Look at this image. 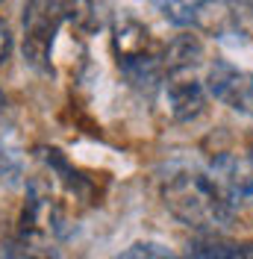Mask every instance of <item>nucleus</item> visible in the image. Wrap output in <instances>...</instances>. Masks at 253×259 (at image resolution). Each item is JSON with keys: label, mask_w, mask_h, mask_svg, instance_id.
Returning a JSON list of instances; mask_svg holds the SVG:
<instances>
[{"label": "nucleus", "mask_w": 253, "mask_h": 259, "mask_svg": "<svg viewBox=\"0 0 253 259\" xmlns=\"http://www.w3.org/2000/svg\"><path fill=\"white\" fill-rule=\"evenodd\" d=\"M162 203L180 224L197 230L200 236L221 233L233 221V206L206 177V171L197 168L171 171L162 183Z\"/></svg>", "instance_id": "nucleus-1"}, {"label": "nucleus", "mask_w": 253, "mask_h": 259, "mask_svg": "<svg viewBox=\"0 0 253 259\" xmlns=\"http://www.w3.org/2000/svg\"><path fill=\"white\" fill-rule=\"evenodd\" d=\"M62 3L59 0H27L24 3V59L35 71L48 74L50 71V50L56 41V32L62 27Z\"/></svg>", "instance_id": "nucleus-2"}, {"label": "nucleus", "mask_w": 253, "mask_h": 259, "mask_svg": "<svg viewBox=\"0 0 253 259\" xmlns=\"http://www.w3.org/2000/svg\"><path fill=\"white\" fill-rule=\"evenodd\" d=\"M203 89L206 95H212L227 109L244 115V118H253V74L250 71L227 62V59H215L206 68Z\"/></svg>", "instance_id": "nucleus-3"}, {"label": "nucleus", "mask_w": 253, "mask_h": 259, "mask_svg": "<svg viewBox=\"0 0 253 259\" xmlns=\"http://www.w3.org/2000/svg\"><path fill=\"white\" fill-rule=\"evenodd\" d=\"M206 177L215 183V189L224 194V200L236 209V203L253 200V153H236L221 150L206 165Z\"/></svg>", "instance_id": "nucleus-4"}, {"label": "nucleus", "mask_w": 253, "mask_h": 259, "mask_svg": "<svg viewBox=\"0 0 253 259\" xmlns=\"http://www.w3.org/2000/svg\"><path fill=\"white\" fill-rule=\"evenodd\" d=\"M162 89H165V103L174 121L186 124L203 115L206 106V89L203 82L194 77V71H174L162 77Z\"/></svg>", "instance_id": "nucleus-5"}, {"label": "nucleus", "mask_w": 253, "mask_h": 259, "mask_svg": "<svg viewBox=\"0 0 253 259\" xmlns=\"http://www.w3.org/2000/svg\"><path fill=\"white\" fill-rule=\"evenodd\" d=\"M159 59H162V77L174 71H194L203 59V41L191 32H183L162 48Z\"/></svg>", "instance_id": "nucleus-6"}, {"label": "nucleus", "mask_w": 253, "mask_h": 259, "mask_svg": "<svg viewBox=\"0 0 253 259\" xmlns=\"http://www.w3.org/2000/svg\"><path fill=\"white\" fill-rule=\"evenodd\" d=\"M189 259H253V242H230L221 233H209L189 244Z\"/></svg>", "instance_id": "nucleus-7"}, {"label": "nucleus", "mask_w": 253, "mask_h": 259, "mask_svg": "<svg viewBox=\"0 0 253 259\" xmlns=\"http://www.w3.org/2000/svg\"><path fill=\"white\" fill-rule=\"evenodd\" d=\"M59 3H62V18L79 35H95L103 30L106 15L100 0H59Z\"/></svg>", "instance_id": "nucleus-8"}, {"label": "nucleus", "mask_w": 253, "mask_h": 259, "mask_svg": "<svg viewBox=\"0 0 253 259\" xmlns=\"http://www.w3.org/2000/svg\"><path fill=\"white\" fill-rule=\"evenodd\" d=\"M21 180H24V150L12 139H0V183L12 189L21 186Z\"/></svg>", "instance_id": "nucleus-9"}, {"label": "nucleus", "mask_w": 253, "mask_h": 259, "mask_svg": "<svg viewBox=\"0 0 253 259\" xmlns=\"http://www.w3.org/2000/svg\"><path fill=\"white\" fill-rule=\"evenodd\" d=\"M159 12L177 27H194V0H159Z\"/></svg>", "instance_id": "nucleus-10"}, {"label": "nucleus", "mask_w": 253, "mask_h": 259, "mask_svg": "<svg viewBox=\"0 0 253 259\" xmlns=\"http://www.w3.org/2000/svg\"><path fill=\"white\" fill-rule=\"evenodd\" d=\"M118 259H177V253H171L168 247H162L156 242H139L133 247H126Z\"/></svg>", "instance_id": "nucleus-11"}, {"label": "nucleus", "mask_w": 253, "mask_h": 259, "mask_svg": "<svg viewBox=\"0 0 253 259\" xmlns=\"http://www.w3.org/2000/svg\"><path fill=\"white\" fill-rule=\"evenodd\" d=\"M9 56H12V32H9V24L0 18V65H6Z\"/></svg>", "instance_id": "nucleus-12"}, {"label": "nucleus", "mask_w": 253, "mask_h": 259, "mask_svg": "<svg viewBox=\"0 0 253 259\" xmlns=\"http://www.w3.org/2000/svg\"><path fill=\"white\" fill-rule=\"evenodd\" d=\"M0 259H21V256L15 253L12 242H0Z\"/></svg>", "instance_id": "nucleus-13"}, {"label": "nucleus", "mask_w": 253, "mask_h": 259, "mask_svg": "<svg viewBox=\"0 0 253 259\" xmlns=\"http://www.w3.org/2000/svg\"><path fill=\"white\" fill-rule=\"evenodd\" d=\"M0 112H3V95H0Z\"/></svg>", "instance_id": "nucleus-14"}]
</instances>
